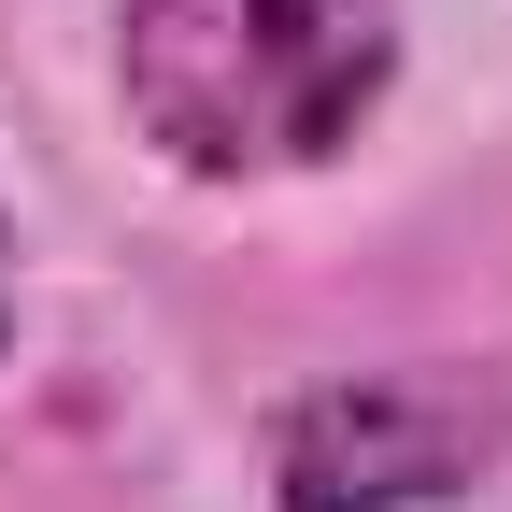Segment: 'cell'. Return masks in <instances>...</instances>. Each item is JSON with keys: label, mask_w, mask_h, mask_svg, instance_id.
I'll list each match as a JSON object with an SVG mask.
<instances>
[{"label": "cell", "mask_w": 512, "mask_h": 512, "mask_svg": "<svg viewBox=\"0 0 512 512\" xmlns=\"http://www.w3.org/2000/svg\"><path fill=\"white\" fill-rule=\"evenodd\" d=\"M384 0H128V114L185 171H299L384 100Z\"/></svg>", "instance_id": "1"}, {"label": "cell", "mask_w": 512, "mask_h": 512, "mask_svg": "<svg viewBox=\"0 0 512 512\" xmlns=\"http://www.w3.org/2000/svg\"><path fill=\"white\" fill-rule=\"evenodd\" d=\"M484 456V413L456 384H342L285 427V498L299 512H399V498H441Z\"/></svg>", "instance_id": "2"}]
</instances>
